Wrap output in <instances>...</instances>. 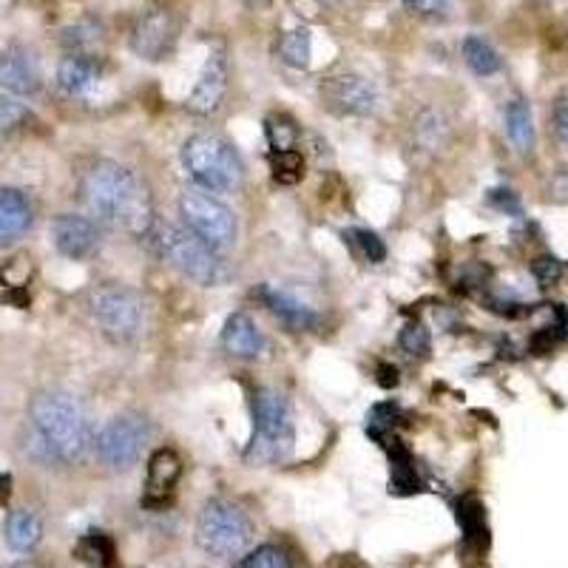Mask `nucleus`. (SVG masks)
<instances>
[{
  "label": "nucleus",
  "instance_id": "c9c22d12",
  "mask_svg": "<svg viewBox=\"0 0 568 568\" xmlns=\"http://www.w3.org/2000/svg\"><path fill=\"white\" fill-rule=\"evenodd\" d=\"M400 3H404L409 12L424 14V18H435V14H444L453 0H400Z\"/></svg>",
  "mask_w": 568,
  "mask_h": 568
},
{
  "label": "nucleus",
  "instance_id": "0eeeda50",
  "mask_svg": "<svg viewBox=\"0 0 568 568\" xmlns=\"http://www.w3.org/2000/svg\"><path fill=\"white\" fill-rule=\"evenodd\" d=\"M89 307L100 333L114 344H134L149 327V302L125 284H100Z\"/></svg>",
  "mask_w": 568,
  "mask_h": 568
},
{
  "label": "nucleus",
  "instance_id": "e433bc0d",
  "mask_svg": "<svg viewBox=\"0 0 568 568\" xmlns=\"http://www.w3.org/2000/svg\"><path fill=\"white\" fill-rule=\"evenodd\" d=\"M546 191H549V196L555 202H568V169L557 171L549 180V185H546Z\"/></svg>",
  "mask_w": 568,
  "mask_h": 568
},
{
  "label": "nucleus",
  "instance_id": "ea45409f",
  "mask_svg": "<svg viewBox=\"0 0 568 568\" xmlns=\"http://www.w3.org/2000/svg\"><path fill=\"white\" fill-rule=\"evenodd\" d=\"M14 568H49V566H38V562H18Z\"/></svg>",
  "mask_w": 568,
  "mask_h": 568
},
{
  "label": "nucleus",
  "instance_id": "a211bd4d",
  "mask_svg": "<svg viewBox=\"0 0 568 568\" xmlns=\"http://www.w3.org/2000/svg\"><path fill=\"white\" fill-rule=\"evenodd\" d=\"M222 347H225L227 355L233 358H242V362H253L258 355L267 349L265 336L258 324L253 322L247 313H233L231 318L222 327Z\"/></svg>",
  "mask_w": 568,
  "mask_h": 568
},
{
  "label": "nucleus",
  "instance_id": "2f4dec72",
  "mask_svg": "<svg viewBox=\"0 0 568 568\" xmlns=\"http://www.w3.org/2000/svg\"><path fill=\"white\" fill-rule=\"evenodd\" d=\"M29 105L23 103V98H14V94H7L0 91V134H12L20 125L29 120Z\"/></svg>",
  "mask_w": 568,
  "mask_h": 568
},
{
  "label": "nucleus",
  "instance_id": "39448f33",
  "mask_svg": "<svg viewBox=\"0 0 568 568\" xmlns=\"http://www.w3.org/2000/svg\"><path fill=\"white\" fill-rule=\"evenodd\" d=\"M151 240H154L156 253L174 271H180L187 282L202 284V287H220V284H227V278H231V271H227L222 253L207 247L185 225L156 222L154 231H151Z\"/></svg>",
  "mask_w": 568,
  "mask_h": 568
},
{
  "label": "nucleus",
  "instance_id": "58836bf2",
  "mask_svg": "<svg viewBox=\"0 0 568 568\" xmlns=\"http://www.w3.org/2000/svg\"><path fill=\"white\" fill-rule=\"evenodd\" d=\"M12 495V475H0V504H7Z\"/></svg>",
  "mask_w": 568,
  "mask_h": 568
},
{
  "label": "nucleus",
  "instance_id": "5701e85b",
  "mask_svg": "<svg viewBox=\"0 0 568 568\" xmlns=\"http://www.w3.org/2000/svg\"><path fill=\"white\" fill-rule=\"evenodd\" d=\"M7 542L12 551H32L43 537V520L29 509H14L7 517Z\"/></svg>",
  "mask_w": 568,
  "mask_h": 568
},
{
  "label": "nucleus",
  "instance_id": "72a5a7b5",
  "mask_svg": "<svg viewBox=\"0 0 568 568\" xmlns=\"http://www.w3.org/2000/svg\"><path fill=\"white\" fill-rule=\"evenodd\" d=\"M551 134L560 145L568 149V91H560L555 100H551Z\"/></svg>",
  "mask_w": 568,
  "mask_h": 568
},
{
  "label": "nucleus",
  "instance_id": "7c9ffc66",
  "mask_svg": "<svg viewBox=\"0 0 568 568\" xmlns=\"http://www.w3.org/2000/svg\"><path fill=\"white\" fill-rule=\"evenodd\" d=\"M398 344L413 358H426L429 349H433V336H429V329H426L424 322H409L400 327Z\"/></svg>",
  "mask_w": 568,
  "mask_h": 568
},
{
  "label": "nucleus",
  "instance_id": "aec40b11",
  "mask_svg": "<svg viewBox=\"0 0 568 568\" xmlns=\"http://www.w3.org/2000/svg\"><path fill=\"white\" fill-rule=\"evenodd\" d=\"M504 125H506V140L517 154H531L537 140L535 116H531V105L526 98H511L504 109Z\"/></svg>",
  "mask_w": 568,
  "mask_h": 568
},
{
  "label": "nucleus",
  "instance_id": "20e7f679",
  "mask_svg": "<svg viewBox=\"0 0 568 568\" xmlns=\"http://www.w3.org/2000/svg\"><path fill=\"white\" fill-rule=\"evenodd\" d=\"M182 165L194 187H202L207 194H236L245 180L240 151L220 134L202 131L185 142L182 149Z\"/></svg>",
  "mask_w": 568,
  "mask_h": 568
},
{
  "label": "nucleus",
  "instance_id": "c756f323",
  "mask_svg": "<svg viewBox=\"0 0 568 568\" xmlns=\"http://www.w3.org/2000/svg\"><path fill=\"white\" fill-rule=\"evenodd\" d=\"M271 169L278 185H296L304 176V156L296 149L278 151V154H271Z\"/></svg>",
  "mask_w": 568,
  "mask_h": 568
},
{
  "label": "nucleus",
  "instance_id": "2eb2a0df",
  "mask_svg": "<svg viewBox=\"0 0 568 568\" xmlns=\"http://www.w3.org/2000/svg\"><path fill=\"white\" fill-rule=\"evenodd\" d=\"M103 83V65L94 54H69L58 65V89L74 100L94 98Z\"/></svg>",
  "mask_w": 568,
  "mask_h": 568
},
{
  "label": "nucleus",
  "instance_id": "f704fd0d",
  "mask_svg": "<svg viewBox=\"0 0 568 568\" xmlns=\"http://www.w3.org/2000/svg\"><path fill=\"white\" fill-rule=\"evenodd\" d=\"M531 273H535L537 284H542V287H551V284L562 276V265L557 262L555 256H540L531 262Z\"/></svg>",
  "mask_w": 568,
  "mask_h": 568
},
{
  "label": "nucleus",
  "instance_id": "4be33fe9",
  "mask_svg": "<svg viewBox=\"0 0 568 568\" xmlns=\"http://www.w3.org/2000/svg\"><path fill=\"white\" fill-rule=\"evenodd\" d=\"M458 520L460 529H464L466 542H469V549H475L478 555H484L486 546H489V526H486V511L484 504H480L478 497H460L458 506Z\"/></svg>",
  "mask_w": 568,
  "mask_h": 568
},
{
  "label": "nucleus",
  "instance_id": "f3484780",
  "mask_svg": "<svg viewBox=\"0 0 568 568\" xmlns=\"http://www.w3.org/2000/svg\"><path fill=\"white\" fill-rule=\"evenodd\" d=\"M34 222V207L18 187H0V247L23 240Z\"/></svg>",
  "mask_w": 568,
  "mask_h": 568
},
{
  "label": "nucleus",
  "instance_id": "b1692460",
  "mask_svg": "<svg viewBox=\"0 0 568 568\" xmlns=\"http://www.w3.org/2000/svg\"><path fill=\"white\" fill-rule=\"evenodd\" d=\"M460 52H464L466 65H469L478 78H491V74H497V71L504 69V60H500L495 45L486 38H480V34H469V38L464 40V45H460Z\"/></svg>",
  "mask_w": 568,
  "mask_h": 568
},
{
  "label": "nucleus",
  "instance_id": "f03ea898",
  "mask_svg": "<svg viewBox=\"0 0 568 568\" xmlns=\"http://www.w3.org/2000/svg\"><path fill=\"white\" fill-rule=\"evenodd\" d=\"M29 418L34 429L32 458L43 464H80L94 453V426L89 413L74 395L60 389L38 393L29 404Z\"/></svg>",
  "mask_w": 568,
  "mask_h": 568
},
{
  "label": "nucleus",
  "instance_id": "dca6fc26",
  "mask_svg": "<svg viewBox=\"0 0 568 568\" xmlns=\"http://www.w3.org/2000/svg\"><path fill=\"white\" fill-rule=\"evenodd\" d=\"M256 296L262 298L267 311L284 324L291 327L293 333H311V329L318 327V313L313 311L311 304H304L302 298H296L293 293H284L271 287V284H262L256 291Z\"/></svg>",
  "mask_w": 568,
  "mask_h": 568
},
{
  "label": "nucleus",
  "instance_id": "ddd939ff",
  "mask_svg": "<svg viewBox=\"0 0 568 568\" xmlns=\"http://www.w3.org/2000/svg\"><path fill=\"white\" fill-rule=\"evenodd\" d=\"M52 242L60 256L83 262V258H91L100 251L103 233H100V225L91 216H83V213H60L58 220L52 222Z\"/></svg>",
  "mask_w": 568,
  "mask_h": 568
},
{
  "label": "nucleus",
  "instance_id": "1a4fd4ad",
  "mask_svg": "<svg viewBox=\"0 0 568 568\" xmlns=\"http://www.w3.org/2000/svg\"><path fill=\"white\" fill-rule=\"evenodd\" d=\"M151 440V424L140 413H123L111 418L94 438V455L109 469H131L142 458Z\"/></svg>",
  "mask_w": 568,
  "mask_h": 568
},
{
  "label": "nucleus",
  "instance_id": "6e6552de",
  "mask_svg": "<svg viewBox=\"0 0 568 568\" xmlns=\"http://www.w3.org/2000/svg\"><path fill=\"white\" fill-rule=\"evenodd\" d=\"M180 216L182 225L191 233H196L216 253H227L236 245V233H240L236 213L216 194H207L202 187H187V191H182Z\"/></svg>",
  "mask_w": 568,
  "mask_h": 568
},
{
  "label": "nucleus",
  "instance_id": "cd10ccee",
  "mask_svg": "<svg viewBox=\"0 0 568 568\" xmlns=\"http://www.w3.org/2000/svg\"><path fill=\"white\" fill-rule=\"evenodd\" d=\"M100 40V27L94 20H80L60 32V43L69 49V54H94V45Z\"/></svg>",
  "mask_w": 568,
  "mask_h": 568
},
{
  "label": "nucleus",
  "instance_id": "f257e3e1",
  "mask_svg": "<svg viewBox=\"0 0 568 568\" xmlns=\"http://www.w3.org/2000/svg\"><path fill=\"white\" fill-rule=\"evenodd\" d=\"M83 202L94 222L131 233L134 240H149L154 231V202L149 187L134 171L114 160H98L83 176Z\"/></svg>",
  "mask_w": 568,
  "mask_h": 568
},
{
  "label": "nucleus",
  "instance_id": "f8f14e48",
  "mask_svg": "<svg viewBox=\"0 0 568 568\" xmlns=\"http://www.w3.org/2000/svg\"><path fill=\"white\" fill-rule=\"evenodd\" d=\"M231 85V65H227L225 49H213L202 65L194 89L187 94L185 109L196 116H211L222 109Z\"/></svg>",
  "mask_w": 568,
  "mask_h": 568
},
{
  "label": "nucleus",
  "instance_id": "393cba45",
  "mask_svg": "<svg viewBox=\"0 0 568 568\" xmlns=\"http://www.w3.org/2000/svg\"><path fill=\"white\" fill-rule=\"evenodd\" d=\"M311 29H287V32L278 38V58H282L284 65H291V69H307V65H311Z\"/></svg>",
  "mask_w": 568,
  "mask_h": 568
},
{
  "label": "nucleus",
  "instance_id": "c85d7f7f",
  "mask_svg": "<svg viewBox=\"0 0 568 568\" xmlns=\"http://www.w3.org/2000/svg\"><path fill=\"white\" fill-rule=\"evenodd\" d=\"M265 134L267 145H271V154H278V151H293L298 142V129L291 116H267L265 120Z\"/></svg>",
  "mask_w": 568,
  "mask_h": 568
},
{
  "label": "nucleus",
  "instance_id": "473e14b6",
  "mask_svg": "<svg viewBox=\"0 0 568 568\" xmlns=\"http://www.w3.org/2000/svg\"><path fill=\"white\" fill-rule=\"evenodd\" d=\"M236 568H293V562L282 549L265 546V549H256L247 557H242V562Z\"/></svg>",
  "mask_w": 568,
  "mask_h": 568
},
{
  "label": "nucleus",
  "instance_id": "4468645a",
  "mask_svg": "<svg viewBox=\"0 0 568 568\" xmlns=\"http://www.w3.org/2000/svg\"><path fill=\"white\" fill-rule=\"evenodd\" d=\"M0 91L14 98H32L40 91L38 58L23 43H12L0 52Z\"/></svg>",
  "mask_w": 568,
  "mask_h": 568
},
{
  "label": "nucleus",
  "instance_id": "a878e982",
  "mask_svg": "<svg viewBox=\"0 0 568 568\" xmlns=\"http://www.w3.org/2000/svg\"><path fill=\"white\" fill-rule=\"evenodd\" d=\"M78 557L91 568H114L116 566V549L114 540L103 531H89L80 537Z\"/></svg>",
  "mask_w": 568,
  "mask_h": 568
},
{
  "label": "nucleus",
  "instance_id": "9b49d317",
  "mask_svg": "<svg viewBox=\"0 0 568 568\" xmlns=\"http://www.w3.org/2000/svg\"><path fill=\"white\" fill-rule=\"evenodd\" d=\"M322 100L338 116H369L378 109V89L362 74L342 71L324 80Z\"/></svg>",
  "mask_w": 568,
  "mask_h": 568
},
{
  "label": "nucleus",
  "instance_id": "4c0bfd02",
  "mask_svg": "<svg viewBox=\"0 0 568 568\" xmlns=\"http://www.w3.org/2000/svg\"><path fill=\"white\" fill-rule=\"evenodd\" d=\"M375 382L382 384V387H395V384L400 382L398 378V369L393 367V364H382V367H378V373H375Z\"/></svg>",
  "mask_w": 568,
  "mask_h": 568
},
{
  "label": "nucleus",
  "instance_id": "a19ab883",
  "mask_svg": "<svg viewBox=\"0 0 568 568\" xmlns=\"http://www.w3.org/2000/svg\"><path fill=\"white\" fill-rule=\"evenodd\" d=\"M253 3H267V0H253Z\"/></svg>",
  "mask_w": 568,
  "mask_h": 568
},
{
  "label": "nucleus",
  "instance_id": "bb28decb",
  "mask_svg": "<svg viewBox=\"0 0 568 568\" xmlns=\"http://www.w3.org/2000/svg\"><path fill=\"white\" fill-rule=\"evenodd\" d=\"M344 240L353 247L355 256L362 258V262H367V265H382L384 258H387V245H384V240L378 233L367 231V227H349V231H344Z\"/></svg>",
  "mask_w": 568,
  "mask_h": 568
},
{
  "label": "nucleus",
  "instance_id": "6ab92c4d",
  "mask_svg": "<svg viewBox=\"0 0 568 568\" xmlns=\"http://www.w3.org/2000/svg\"><path fill=\"white\" fill-rule=\"evenodd\" d=\"M182 475V460L174 449L162 446L151 455L149 464V480H145V491H149V504H169L171 491H174L176 480Z\"/></svg>",
  "mask_w": 568,
  "mask_h": 568
},
{
  "label": "nucleus",
  "instance_id": "423d86ee",
  "mask_svg": "<svg viewBox=\"0 0 568 568\" xmlns=\"http://www.w3.org/2000/svg\"><path fill=\"white\" fill-rule=\"evenodd\" d=\"M196 542L216 560L240 557L253 542V520L231 497H211L196 517Z\"/></svg>",
  "mask_w": 568,
  "mask_h": 568
},
{
  "label": "nucleus",
  "instance_id": "9d476101",
  "mask_svg": "<svg viewBox=\"0 0 568 568\" xmlns=\"http://www.w3.org/2000/svg\"><path fill=\"white\" fill-rule=\"evenodd\" d=\"M176 38H180V23L169 9H145L136 18L134 29H131V49L136 58L149 60V63H160V60L171 58L176 49Z\"/></svg>",
  "mask_w": 568,
  "mask_h": 568
},
{
  "label": "nucleus",
  "instance_id": "7ed1b4c3",
  "mask_svg": "<svg viewBox=\"0 0 568 568\" xmlns=\"http://www.w3.org/2000/svg\"><path fill=\"white\" fill-rule=\"evenodd\" d=\"M296 446V424H293L291 400L282 389L265 387L253 395V438L245 458L256 466L284 464Z\"/></svg>",
  "mask_w": 568,
  "mask_h": 568
},
{
  "label": "nucleus",
  "instance_id": "412c9836",
  "mask_svg": "<svg viewBox=\"0 0 568 568\" xmlns=\"http://www.w3.org/2000/svg\"><path fill=\"white\" fill-rule=\"evenodd\" d=\"M449 140V123L444 120V114L435 109H426L415 116L413 123V149L418 154H438L440 149Z\"/></svg>",
  "mask_w": 568,
  "mask_h": 568
}]
</instances>
